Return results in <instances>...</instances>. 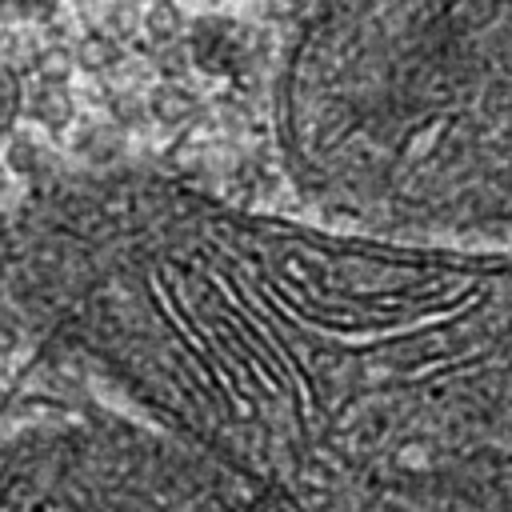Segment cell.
Returning a JSON list of instances; mask_svg holds the SVG:
<instances>
[{
	"label": "cell",
	"mask_w": 512,
	"mask_h": 512,
	"mask_svg": "<svg viewBox=\"0 0 512 512\" xmlns=\"http://www.w3.org/2000/svg\"><path fill=\"white\" fill-rule=\"evenodd\" d=\"M0 324L268 512H512V248L72 172L0 224Z\"/></svg>",
	"instance_id": "1"
},
{
	"label": "cell",
	"mask_w": 512,
	"mask_h": 512,
	"mask_svg": "<svg viewBox=\"0 0 512 512\" xmlns=\"http://www.w3.org/2000/svg\"><path fill=\"white\" fill-rule=\"evenodd\" d=\"M272 112L324 216L432 244L512 232V0H316Z\"/></svg>",
	"instance_id": "2"
},
{
	"label": "cell",
	"mask_w": 512,
	"mask_h": 512,
	"mask_svg": "<svg viewBox=\"0 0 512 512\" xmlns=\"http://www.w3.org/2000/svg\"><path fill=\"white\" fill-rule=\"evenodd\" d=\"M0 512H268L200 452L100 408L20 420L0 436Z\"/></svg>",
	"instance_id": "3"
},
{
	"label": "cell",
	"mask_w": 512,
	"mask_h": 512,
	"mask_svg": "<svg viewBox=\"0 0 512 512\" xmlns=\"http://www.w3.org/2000/svg\"><path fill=\"white\" fill-rule=\"evenodd\" d=\"M64 0H0V12L4 16H28V12H48Z\"/></svg>",
	"instance_id": "4"
}]
</instances>
